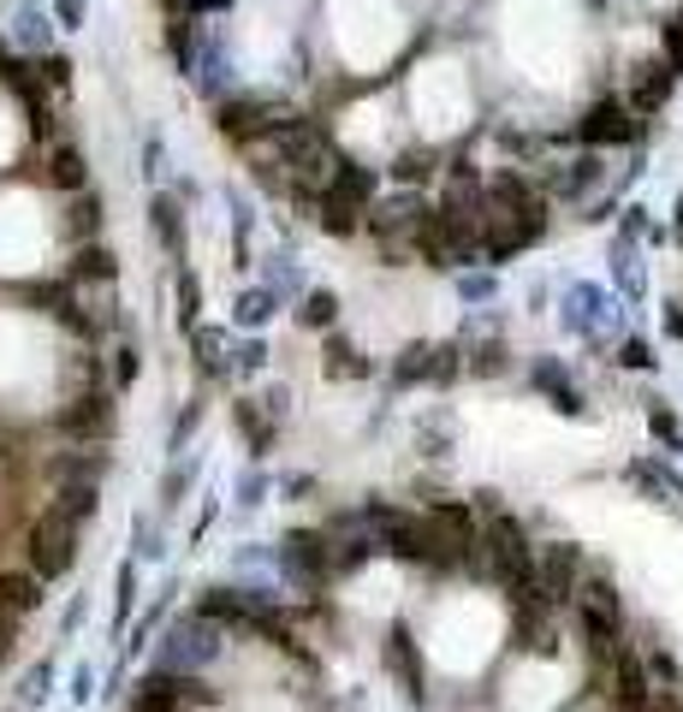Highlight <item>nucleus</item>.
Here are the masks:
<instances>
[{
    "mask_svg": "<svg viewBox=\"0 0 683 712\" xmlns=\"http://www.w3.org/2000/svg\"><path fill=\"white\" fill-rule=\"evenodd\" d=\"M232 421H238L244 445H250L256 457H268V452H273V433H280V421L261 410V398H238V404H232Z\"/></svg>",
    "mask_w": 683,
    "mask_h": 712,
    "instance_id": "nucleus-20",
    "label": "nucleus"
},
{
    "mask_svg": "<svg viewBox=\"0 0 683 712\" xmlns=\"http://www.w3.org/2000/svg\"><path fill=\"white\" fill-rule=\"evenodd\" d=\"M191 475H197V463H184V470H167V482H161V499H167V505H179V493L191 487Z\"/></svg>",
    "mask_w": 683,
    "mask_h": 712,
    "instance_id": "nucleus-37",
    "label": "nucleus"
},
{
    "mask_svg": "<svg viewBox=\"0 0 683 712\" xmlns=\"http://www.w3.org/2000/svg\"><path fill=\"white\" fill-rule=\"evenodd\" d=\"M226 647V623H214L209 612H184L172 630L161 635V671H179V677H202Z\"/></svg>",
    "mask_w": 683,
    "mask_h": 712,
    "instance_id": "nucleus-4",
    "label": "nucleus"
},
{
    "mask_svg": "<svg viewBox=\"0 0 683 712\" xmlns=\"http://www.w3.org/2000/svg\"><path fill=\"white\" fill-rule=\"evenodd\" d=\"M131 606H137V564H120V606H113V630H125L131 623Z\"/></svg>",
    "mask_w": 683,
    "mask_h": 712,
    "instance_id": "nucleus-30",
    "label": "nucleus"
},
{
    "mask_svg": "<svg viewBox=\"0 0 683 712\" xmlns=\"http://www.w3.org/2000/svg\"><path fill=\"white\" fill-rule=\"evenodd\" d=\"M571 143H583V149H636V143L648 137V120L630 108V95H601L594 108H583V120H571L564 131Z\"/></svg>",
    "mask_w": 683,
    "mask_h": 712,
    "instance_id": "nucleus-3",
    "label": "nucleus"
},
{
    "mask_svg": "<svg viewBox=\"0 0 683 712\" xmlns=\"http://www.w3.org/2000/svg\"><path fill=\"white\" fill-rule=\"evenodd\" d=\"M261 493H268V482H261V475H244V482H238V505H244V511H256Z\"/></svg>",
    "mask_w": 683,
    "mask_h": 712,
    "instance_id": "nucleus-40",
    "label": "nucleus"
},
{
    "mask_svg": "<svg viewBox=\"0 0 683 712\" xmlns=\"http://www.w3.org/2000/svg\"><path fill=\"white\" fill-rule=\"evenodd\" d=\"M48 583H42V576L31 570V564H24V570H0V612H12V618H31L42 600H48V594H42Z\"/></svg>",
    "mask_w": 683,
    "mask_h": 712,
    "instance_id": "nucleus-17",
    "label": "nucleus"
},
{
    "mask_svg": "<svg viewBox=\"0 0 683 712\" xmlns=\"http://www.w3.org/2000/svg\"><path fill=\"white\" fill-rule=\"evenodd\" d=\"M261 362H268V344H261V339H244L238 357H232V374H261Z\"/></svg>",
    "mask_w": 683,
    "mask_h": 712,
    "instance_id": "nucleus-32",
    "label": "nucleus"
},
{
    "mask_svg": "<svg viewBox=\"0 0 683 712\" xmlns=\"http://www.w3.org/2000/svg\"><path fill=\"white\" fill-rule=\"evenodd\" d=\"M452 445V416H428L423 421V457H446Z\"/></svg>",
    "mask_w": 683,
    "mask_h": 712,
    "instance_id": "nucleus-31",
    "label": "nucleus"
},
{
    "mask_svg": "<svg viewBox=\"0 0 683 712\" xmlns=\"http://www.w3.org/2000/svg\"><path fill=\"white\" fill-rule=\"evenodd\" d=\"M78 541H83V517H71L60 499H48L31 522V541H24V564L42 576V583H60L78 564Z\"/></svg>",
    "mask_w": 683,
    "mask_h": 712,
    "instance_id": "nucleus-2",
    "label": "nucleus"
},
{
    "mask_svg": "<svg viewBox=\"0 0 683 712\" xmlns=\"http://www.w3.org/2000/svg\"><path fill=\"white\" fill-rule=\"evenodd\" d=\"M31 172H36V184H48V191H60V196L90 191V155H83L78 143L66 137V131H60V137H42V143H36Z\"/></svg>",
    "mask_w": 683,
    "mask_h": 712,
    "instance_id": "nucleus-10",
    "label": "nucleus"
},
{
    "mask_svg": "<svg viewBox=\"0 0 683 712\" xmlns=\"http://www.w3.org/2000/svg\"><path fill=\"white\" fill-rule=\"evenodd\" d=\"M434 161H440L434 149H404L399 161H392V179H399L404 191H411V184H428L434 179Z\"/></svg>",
    "mask_w": 683,
    "mask_h": 712,
    "instance_id": "nucleus-27",
    "label": "nucleus"
},
{
    "mask_svg": "<svg viewBox=\"0 0 683 712\" xmlns=\"http://www.w3.org/2000/svg\"><path fill=\"white\" fill-rule=\"evenodd\" d=\"M137 374H143V344L120 339V344H113V386H131Z\"/></svg>",
    "mask_w": 683,
    "mask_h": 712,
    "instance_id": "nucleus-29",
    "label": "nucleus"
},
{
    "mask_svg": "<svg viewBox=\"0 0 683 712\" xmlns=\"http://www.w3.org/2000/svg\"><path fill=\"white\" fill-rule=\"evenodd\" d=\"M36 78L48 83V90H66V83H71V60H66V54H42V71H36Z\"/></svg>",
    "mask_w": 683,
    "mask_h": 712,
    "instance_id": "nucleus-33",
    "label": "nucleus"
},
{
    "mask_svg": "<svg viewBox=\"0 0 683 712\" xmlns=\"http://www.w3.org/2000/svg\"><path fill=\"white\" fill-rule=\"evenodd\" d=\"M458 297L463 303H488L493 297V273H458Z\"/></svg>",
    "mask_w": 683,
    "mask_h": 712,
    "instance_id": "nucleus-34",
    "label": "nucleus"
},
{
    "mask_svg": "<svg viewBox=\"0 0 683 712\" xmlns=\"http://www.w3.org/2000/svg\"><path fill=\"white\" fill-rule=\"evenodd\" d=\"M12 42H19L24 54H54V19L36 7V0H19V12H12Z\"/></svg>",
    "mask_w": 683,
    "mask_h": 712,
    "instance_id": "nucleus-19",
    "label": "nucleus"
},
{
    "mask_svg": "<svg viewBox=\"0 0 683 712\" xmlns=\"http://www.w3.org/2000/svg\"><path fill=\"white\" fill-rule=\"evenodd\" d=\"M149 238H155V250H161L172 268L184 261V244H191V226H184V202L172 196V191H155L149 196Z\"/></svg>",
    "mask_w": 683,
    "mask_h": 712,
    "instance_id": "nucleus-12",
    "label": "nucleus"
},
{
    "mask_svg": "<svg viewBox=\"0 0 683 712\" xmlns=\"http://www.w3.org/2000/svg\"><path fill=\"white\" fill-rule=\"evenodd\" d=\"M71 285H113L120 280V261H113V250L101 238H90V244H78V250H71Z\"/></svg>",
    "mask_w": 683,
    "mask_h": 712,
    "instance_id": "nucleus-18",
    "label": "nucleus"
},
{
    "mask_svg": "<svg viewBox=\"0 0 683 712\" xmlns=\"http://www.w3.org/2000/svg\"><path fill=\"white\" fill-rule=\"evenodd\" d=\"M273 570L298 588H327L339 576V552H333V534L327 529H292L280 534L273 546Z\"/></svg>",
    "mask_w": 683,
    "mask_h": 712,
    "instance_id": "nucleus-5",
    "label": "nucleus"
},
{
    "mask_svg": "<svg viewBox=\"0 0 683 712\" xmlns=\"http://www.w3.org/2000/svg\"><path fill=\"white\" fill-rule=\"evenodd\" d=\"M381 665L392 671V682H399L404 701H423V653H416V642H411V630H404V623L381 642Z\"/></svg>",
    "mask_w": 683,
    "mask_h": 712,
    "instance_id": "nucleus-13",
    "label": "nucleus"
},
{
    "mask_svg": "<svg viewBox=\"0 0 683 712\" xmlns=\"http://www.w3.org/2000/svg\"><path fill=\"white\" fill-rule=\"evenodd\" d=\"M48 694H54V665L36 659L31 671H24V682H19V701H24V707H42Z\"/></svg>",
    "mask_w": 683,
    "mask_h": 712,
    "instance_id": "nucleus-28",
    "label": "nucleus"
},
{
    "mask_svg": "<svg viewBox=\"0 0 683 712\" xmlns=\"http://www.w3.org/2000/svg\"><path fill=\"white\" fill-rule=\"evenodd\" d=\"M529 381L541 386L547 398H553V410H564V416H583V410H589V398L576 392V381H571V369H564V362L535 357V362H529Z\"/></svg>",
    "mask_w": 683,
    "mask_h": 712,
    "instance_id": "nucleus-16",
    "label": "nucleus"
},
{
    "mask_svg": "<svg viewBox=\"0 0 683 712\" xmlns=\"http://www.w3.org/2000/svg\"><path fill=\"white\" fill-rule=\"evenodd\" d=\"M660 327H665V339H678V344H683V303H665Z\"/></svg>",
    "mask_w": 683,
    "mask_h": 712,
    "instance_id": "nucleus-42",
    "label": "nucleus"
},
{
    "mask_svg": "<svg viewBox=\"0 0 683 712\" xmlns=\"http://www.w3.org/2000/svg\"><path fill=\"white\" fill-rule=\"evenodd\" d=\"M197 701H209V682L202 677H179V671H161L155 665L149 677L131 689V701L125 712H184V707H197Z\"/></svg>",
    "mask_w": 683,
    "mask_h": 712,
    "instance_id": "nucleus-11",
    "label": "nucleus"
},
{
    "mask_svg": "<svg viewBox=\"0 0 683 712\" xmlns=\"http://www.w3.org/2000/svg\"><path fill=\"white\" fill-rule=\"evenodd\" d=\"M54 19L60 31H83V0H54Z\"/></svg>",
    "mask_w": 683,
    "mask_h": 712,
    "instance_id": "nucleus-39",
    "label": "nucleus"
},
{
    "mask_svg": "<svg viewBox=\"0 0 683 712\" xmlns=\"http://www.w3.org/2000/svg\"><path fill=\"white\" fill-rule=\"evenodd\" d=\"M113 392H120V386H113V374H101V362L90 357V386L71 392L66 410H60V428L78 445H108L113 421H120V410H113Z\"/></svg>",
    "mask_w": 683,
    "mask_h": 712,
    "instance_id": "nucleus-7",
    "label": "nucleus"
},
{
    "mask_svg": "<svg viewBox=\"0 0 683 712\" xmlns=\"http://www.w3.org/2000/svg\"><path fill=\"white\" fill-rule=\"evenodd\" d=\"M161 172H167V149H161V143H143V179H149V184H161Z\"/></svg>",
    "mask_w": 683,
    "mask_h": 712,
    "instance_id": "nucleus-35",
    "label": "nucleus"
},
{
    "mask_svg": "<svg viewBox=\"0 0 683 712\" xmlns=\"http://www.w3.org/2000/svg\"><path fill=\"white\" fill-rule=\"evenodd\" d=\"M261 410H268L273 421H280L285 410H292V386H268V392H261Z\"/></svg>",
    "mask_w": 683,
    "mask_h": 712,
    "instance_id": "nucleus-38",
    "label": "nucleus"
},
{
    "mask_svg": "<svg viewBox=\"0 0 683 712\" xmlns=\"http://www.w3.org/2000/svg\"><path fill=\"white\" fill-rule=\"evenodd\" d=\"M90 694H96V677H90V671H78V677H71V701L83 707V701H90Z\"/></svg>",
    "mask_w": 683,
    "mask_h": 712,
    "instance_id": "nucleus-43",
    "label": "nucleus"
},
{
    "mask_svg": "<svg viewBox=\"0 0 683 712\" xmlns=\"http://www.w3.org/2000/svg\"><path fill=\"white\" fill-rule=\"evenodd\" d=\"M292 120H298V113L280 108V101H268V95H232V101H221V113H214L221 137L232 143V149H244V155H250L256 143L280 137V131L292 125Z\"/></svg>",
    "mask_w": 683,
    "mask_h": 712,
    "instance_id": "nucleus-8",
    "label": "nucleus"
},
{
    "mask_svg": "<svg viewBox=\"0 0 683 712\" xmlns=\"http://www.w3.org/2000/svg\"><path fill=\"white\" fill-rule=\"evenodd\" d=\"M559 321H564V332H571V339H583V344H613L618 332H624L618 297H606L601 285H589V280H571V285H564Z\"/></svg>",
    "mask_w": 683,
    "mask_h": 712,
    "instance_id": "nucleus-6",
    "label": "nucleus"
},
{
    "mask_svg": "<svg viewBox=\"0 0 683 712\" xmlns=\"http://www.w3.org/2000/svg\"><path fill=\"white\" fill-rule=\"evenodd\" d=\"M553 226V196L541 191V179L523 167H505L488 179V268L512 261L547 238Z\"/></svg>",
    "mask_w": 683,
    "mask_h": 712,
    "instance_id": "nucleus-1",
    "label": "nucleus"
},
{
    "mask_svg": "<svg viewBox=\"0 0 683 712\" xmlns=\"http://www.w3.org/2000/svg\"><path fill=\"white\" fill-rule=\"evenodd\" d=\"M280 309H285V297H280V292H268V285H250V292L238 297V309H232V321L256 332V327H268Z\"/></svg>",
    "mask_w": 683,
    "mask_h": 712,
    "instance_id": "nucleus-22",
    "label": "nucleus"
},
{
    "mask_svg": "<svg viewBox=\"0 0 683 712\" xmlns=\"http://www.w3.org/2000/svg\"><path fill=\"white\" fill-rule=\"evenodd\" d=\"M463 374V339L440 344H404L392 357V386H452Z\"/></svg>",
    "mask_w": 683,
    "mask_h": 712,
    "instance_id": "nucleus-9",
    "label": "nucleus"
},
{
    "mask_svg": "<svg viewBox=\"0 0 683 712\" xmlns=\"http://www.w3.org/2000/svg\"><path fill=\"white\" fill-rule=\"evenodd\" d=\"M19 653V618L12 612H0V671H7V659Z\"/></svg>",
    "mask_w": 683,
    "mask_h": 712,
    "instance_id": "nucleus-36",
    "label": "nucleus"
},
{
    "mask_svg": "<svg viewBox=\"0 0 683 712\" xmlns=\"http://www.w3.org/2000/svg\"><path fill=\"white\" fill-rule=\"evenodd\" d=\"M613 285H618V297H624V303H642V297H648L642 231H630V226H618V238H613Z\"/></svg>",
    "mask_w": 683,
    "mask_h": 712,
    "instance_id": "nucleus-14",
    "label": "nucleus"
},
{
    "mask_svg": "<svg viewBox=\"0 0 683 712\" xmlns=\"http://www.w3.org/2000/svg\"><path fill=\"white\" fill-rule=\"evenodd\" d=\"M613 362H618L624 374H653V369H660V357H653V344H648V339H636V332H630V339H618V344H613Z\"/></svg>",
    "mask_w": 683,
    "mask_h": 712,
    "instance_id": "nucleus-26",
    "label": "nucleus"
},
{
    "mask_svg": "<svg viewBox=\"0 0 683 712\" xmlns=\"http://www.w3.org/2000/svg\"><path fill=\"white\" fill-rule=\"evenodd\" d=\"M648 433L665 445V452H683V421L665 398H648Z\"/></svg>",
    "mask_w": 683,
    "mask_h": 712,
    "instance_id": "nucleus-25",
    "label": "nucleus"
},
{
    "mask_svg": "<svg viewBox=\"0 0 683 712\" xmlns=\"http://www.w3.org/2000/svg\"><path fill=\"white\" fill-rule=\"evenodd\" d=\"M191 351H197L202 381H232V357H238V339H232L226 327H209V321H202V327L191 332Z\"/></svg>",
    "mask_w": 683,
    "mask_h": 712,
    "instance_id": "nucleus-15",
    "label": "nucleus"
},
{
    "mask_svg": "<svg viewBox=\"0 0 683 712\" xmlns=\"http://www.w3.org/2000/svg\"><path fill=\"white\" fill-rule=\"evenodd\" d=\"M172 303H179V309H172V315H179V327L197 332L202 327V280H197V268H184V261L172 268Z\"/></svg>",
    "mask_w": 683,
    "mask_h": 712,
    "instance_id": "nucleus-21",
    "label": "nucleus"
},
{
    "mask_svg": "<svg viewBox=\"0 0 683 712\" xmlns=\"http://www.w3.org/2000/svg\"><path fill=\"white\" fill-rule=\"evenodd\" d=\"M197 421H202V404H191V410H184V421H172V452H179V445L197 433Z\"/></svg>",
    "mask_w": 683,
    "mask_h": 712,
    "instance_id": "nucleus-41",
    "label": "nucleus"
},
{
    "mask_svg": "<svg viewBox=\"0 0 683 712\" xmlns=\"http://www.w3.org/2000/svg\"><path fill=\"white\" fill-rule=\"evenodd\" d=\"M298 321L303 327H333V321H339V292H333V285H310V292H303L298 297Z\"/></svg>",
    "mask_w": 683,
    "mask_h": 712,
    "instance_id": "nucleus-24",
    "label": "nucleus"
},
{
    "mask_svg": "<svg viewBox=\"0 0 683 712\" xmlns=\"http://www.w3.org/2000/svg\"><path fill=\"white\" fill-rule=\"evenodd\" d=\"M101 214H108V202H101V191L90 184V191H78V196H71V221H66V231H71V238H83V244H90V238H101Z\"/></svg>",
    "mask_w": 683,
    "mask_h": 712,
    "instance_id": "nucleus-23",
    "label": "nucleus"
}]
</instances>
